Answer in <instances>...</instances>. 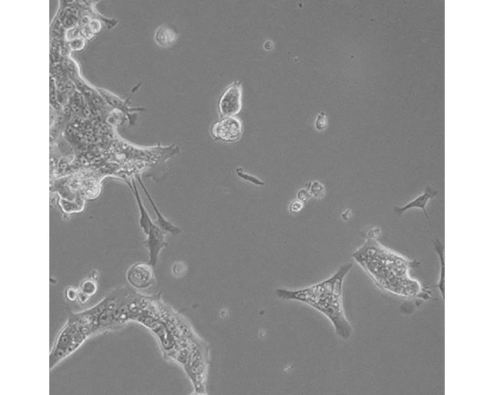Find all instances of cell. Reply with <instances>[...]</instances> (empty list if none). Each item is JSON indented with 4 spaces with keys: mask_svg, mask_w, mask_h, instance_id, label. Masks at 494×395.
Returning <instances> with one entry per match:
<instances>
[{
    "mask_svg": "<svg viewBox=\"0 0 494 395\" xmlns=\"http://www.w3.org/2000/svg\"><path fill=\"white\" fill-rule=\"evenodd\" d=\"M352 257L381 289L406 297L421 293V285L409 274L415 263L386 248L376 238L368 237Z\"/></svg>",
    "mask_w": 494,
    "mask_h": 395,
    "instance_id": "obj_1",
    "label": "cell"
},
{
    "mask_svg": "<svg viewBox=\"0 0 494 395\" xmlns=\"http://www.w3.org/2000/svg\"><path fill=\"white\" fill-rule=\"evenodd\" d=\"M352 265V263L345 264L329 278L311 286L297 290L279 288L276 294L282 299L299 301L317 310L330 322L337 335L348 339L352 328L344 312L342 289Z\"/></svg>",
    "mask_w": 494,
    "mask_h": 395,
    "instance_id": "obj_2",
    "label": "cell"
},
{
    "mask_svg": "<svg viewBox=\"0 0 494 395\" xmlns=\"http://www.w3.org/2000/svg\"><path fill=\"white\" fill-rule=\"evenodd\" d=\"M303 205V202L300 200H294L291 203L290 208L292 211L297 212L302 208Z\"/></svg>",
    "mask_w": 494,
    "mask_h": 395,
    "instance_id": "obj_19",
    "label": "cell"
},
{
    "mask_svg": "<svg viewBox=\"0 0 494 395\" xmlns=\"http://www.w3.org/2000/svg\"><path fill=\"white\" fill-rule=\"evenodd\" d=\"M434 244L435 250L438 254L440 264V276L438 283V287L443 298L444 299V274H445L444 259V245L441 244L440 241L437 239L434 241Z\"/></svg>",
    "mask_w": 494,
    "mask_h": 395,
    "instance_id": "obj_11",
    "label": "cell"
},
{
    "mask_svg": "<svg viewBox=\"0 0 494 395\" xmlns=\"http://www.w3.org/2000/svg\"><path fill=\"white\" fill-rule=\"evenodd\" d=\"M87 337L70 317L59 333L50 355V367L75 351Z\"/></svg>",
    "mask_w": 494,
    "mask_h": 395,
    "instance_id": "obj_3",
    "label": "cell"
},
{
    "mask_svg": "<svg viewBox=\"0 0 494 395\" xmlns=\"http://www.w3.org/2000/svg\"><path fill=\"white\" fill-rule=\"evenodd\" d=\"M166 234L155 223L146 235V243L149 252L148 264L155 268L162 249L166 245L165 235Z\"/></svg>",
    "mask_w": 494,
    "mask_h": 395,
    "instance_id": "obj_7",
    "label": "cell"
},
{
    "mask_svg": "<svg viewBox=\"0 0 494 395\" xmlns=\"http://www.w3.org/2000/svg\"><path fill=\"white\" fill-rule=\"evenodd\" d=\"M153 269L148 263H135L127 270L126 280L130 286L134 288H148L155 282Z\"/></svg>",
    "mask_w": 494,
    "mask_h": 395,
    "instance_id": "obj_6",
    "label": "cell"
},
{
    "mask_svg": "<svg viewBox=\"0 0 494 395\" xmlns=\"http://www.w3.org/2000/svg\"><path fill=\"white\" fill-rule=\"evenodd\" d=\"M78 291L77 289L69 288L66 291V296L70 301H75L78 298Z\"/></svg>",
    "mask_w": 494,
    "mask_h": 395,
    "instance_id": "obj_18",
    "label": "cell"
},
{
    "mask_svg": "<svg viewBox=\"0 0 494 395\" xmlns=\"http://www.w3.org/2000/svg\"><path fill=\"white\" fill-rule=\"evenodd\" d=\"M311 196L309 191L305 189L300 190L297 193V198L302 202L307 201Z\"/></svg>",
    "mask_w": 494,
    "mask_h": 395,
    "instance_id": "obj_17",
    "label": "cell"
},
{
    "mask_svg": "<svg viewBox=\"0 0 494 395\" xmlns=\"http://www.w3.org/2000/svg\"><path fill=\"white\" fill-rule=\"evenodd\" d=\"M96 283L93 280H87L82 283L79 292L89 298L96 292Z\"/></svg>",
    "mask_w": 494,
    "mask_h": 395,
    "instance_id": "obj_13",
    "label": "cell"
},
{
    "mask_svg": "<svg viewBox=\"0 0 494 395\" xmlns=\"http://www.w3.org/2000/svg\"><path fill=\"white\" fill-rule=\"evenodd\" d=\"M437 194V192L432 189L430 186H427L421 194L406 205L400 207H396L395 210L399 215H402L407 210L412 208L419 209L422 211L424 215L428 221L429 217L426 207L429 200L434 198Z\"/></svg>",
    "mask_w": 494,
    "mask_h": 395,
    "instance_id": "obj_8",
    "label": "cell"
},
{
    "mask_svg": "<svg viewBox=\"0 0 494 395\" xmlns=\"http://www.w3.org/2000/svg\"><path fill=\"white\" fill-rule=\"evenodd\" d=\"M327 124L328 118L327 115L324 112L319 113L315 120V128L319 131L323 130L326 128Z\"/></svg>",
    "mask_w": 494,
    "mask_h": 395,
    "instance_id": "obj_15",
    "label": "cell"
},
{
    "mask_svg": "<svg viewBox=\"0 0 494 395\" xmlns=\"http://www.w3.org/2000/svg\"><path fill=\"white\" fill-rule=\"evenodd\" d=\"M242 87L237 81L232 83L220 98L219 109L224 117H235L242 108Z\"/></svg>",
    "mask_w": 494,
    "mask_h": 395,
    "instance_id": "obj_5",
    "label": "cell"
},
{
    "mask_svg": "<svg viewBox=\"0 0 494 395\" xmlns=\"http://www.w3.org/2000/svg\"><path fill=\"white\" fill-rule=\"evenodd\" d=\"M308 190L311 196H314L317 198H322L325 194L324 185L317 181L310 183L308 186Z\"/></svg>",
    "mask_w": 494,
    "mask_h": 395,
    "instance_id": "obj_12",
    "label": "cell"
},
{
    "mask_svg": "<svg viewBox=\"0 0 494 395\" xmlns=\"http://www.w3.org/2000/svg\"><path fill=\"white\" fill-rule=\"evenodd\" d=\"M176 34L171 28L162 26L156 32L155 38L157 42L165 47L171 45L176 39Z\"/></svg>",
    "mask_w": 494,
    "mask_h": 395,
    "instance_id": "obj_9",
    "label": "cell"
},
{
    "mask_svg": "<svg viewBox=\"0 0 494 395\" xmlns=\"http://www.w3.org/2000/svg\"><path fill=\"white\" fill-rule=\"evenodd\" d=\"M186 271V268L185 264L180 261L176 262L171 268L172 274L176 277H180L183 276Z\"/></svg>",
    "mask_w": 494,
    "mask_h": 395,
    "instance_id": "obj_16",
    "label": "cell"
},
{
    "mask_svg": "<svg viewBox=\"0 0 494 395\" xmlns=\"http://www.w3.org/2000/svg\"><path fill=\"white\" fill-rule=\"evenodd\" d=\"M242 131L240 120L235 117H228L215 123L212 127L211 133L215 139L231 143L240 139Z\"/></svg>",
    "mask_w": 494,
    "mask_h": 395,
    "instance_id": "obj_4",
    "label": "cell"
},
{
    "mask_svg": "<svg viewBox=\"0 0 494 395\" xmlns=\"http://www.w3.org/2000/svg\"><path fill=\"white\" fill-rule=\"evenodd\" d=\"M134 193L139 212V224L144 234L146 235L150 228L154 224L146 210L141 201L139 194L135 185Z\"/></svg>",
    "mask_w": 494,
    "mask_h": 395,
    "instance_id": "obj_10",
    "label": "cell"
},
{
    "mask_svg": "<svg viewBox=\"0 0 494 395\" xmlns=\"http://www.w3.org/2000/svg\"><path fill=\"white\" fill-rule=\"evenodd\" d=\"M236 172L239 177L256 185H263L264 182L257 178L243 171L241 168H237Z\"/></svg>",
    "mask_w": 494,
    "mask_h": 395,
    "instance_id": "obj_14",
    "label": "cell"
}]
</instances>
